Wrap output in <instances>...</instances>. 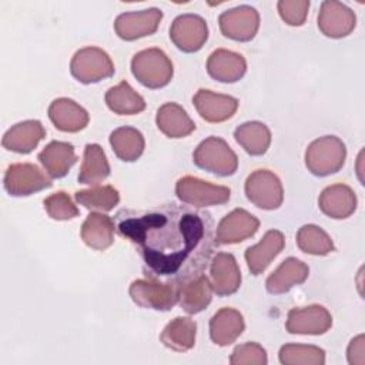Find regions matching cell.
I'll return each mask as SVG.
<instances>
[{
  "label": "cell",
  "instance_id": "cell-1",
  "mask_svg": "<svg viewBox=\"0 0 365 365\" xmlns=\"http://www.w3.org/2000/svg\"><path fill=\"white\" fill-rule=\"evenodd\" d=\"M177 204L117 214V231L130 240L150 271L184 282L211 254V220ZM197 275V274H195Z\"/></svg>",
  "mask_w": 365,
  "mask_h": 365
},
{
  "label": "cell",
  "instance_id": "cell-2",
  "mask_svg": "<svg viewBox=\"0 0 365 365\" xmlns=\"http://www.w3.org/2000/svg\"><path fill=\"white\" fill-rule=\"evenodd\" d=\"M346 158V147L335 135H324L314 140L305 150V165L317 177L338 173Z\"/></svg>",
  "mask_w": 365,
  "mask_h": 365
},
{
  "label": "cell",
  "instance_id": "cell-3",
  "mask_svg": "<svg viewBox=\"0 0 365 365\" xmlns=\"http://www.w3.org/2000/svg\"><path fill=\"white\" fill-rule=\"evenodd\" d=\"M131 73L144 87L161 88L171 81L174 68L171 60L161 48L151 47L134 54Z\"/></svg>",
  "mask_w": 365,
  "mask_h": 365
},
{
  "label": "cell",
  "instance_id": "cell-4",
  "mask_svg": "<svg viewBox=\"0 0 365 365\" xmlns=\"http://www.w3.org/2000/svg\"><path fill=\"white\" fill-rule=\"evenodd\" d=\"M192 161L197 167L221 177L232 175L238 167L237 154L225 140L215 135L202 140L197 145Z\"/></svg>",
  "mask_w": 365,
  "mask_h": 365
},
{
  "label": "cell",
  "instance_id": "cell-5",
  "mask_svg": "<svg viewBox=\"0 0 365 365\" xmlns=\"http://www.w3.org/2000/svg\"><path fill=\"white\" fill-rule=\"evenodd\" d=\"M128 294L138 307L157 311H168L178 302L180 282L135 279L131 282Z\"/></svg>",
  "mask_w": 365,
  "mask_h": 365
},
{
  "label": "cell",
  "instance_id": "cell-6",
  "mask_svg": "<svg viewBox=\"0 0 365 365\" xmlns=\"http://www.w3.org/2000/svg\"><path fill=\"white\" fill-rule=\"evenodd\" d=\"M111 57L98 47H84L74 53L70 61L71 76L83 83L91 84L108 78L114 74Z\"/></svg>",
  "mask_w": 365,
  "mask_h": 365
},
{
  "label": "cell",
  "instance_id": "cell-7",
  "mask_svg": "<svg viewBox=\"0 0 365 365\" xmlns=\"http://www.w3.org/2000/svg\"><path fill=\"white\" fill-rule=\"evenodd\" d=\"M175 194L180 201L195 208H202L225 204L231 197V190L192 175H184L175 182Z\"/></svg>",
  "mask_w": 365,
  "mask_h": 365
},
{
  "label": "cell",
  "instance_id": "cell-8",
  "mask_svg": "<svg viewBox=\"0 0 365 365\" xmlns=\"http://www.w3.org/2000/svg\"><path fill=\"white\" fill-rule=\"evenodd\" d=\"M245 195L258 208L277 210L284 200L281 180L269 170L252 171L245 180Z\"/></svg>",
  "mask_w": 365,
  "mask_h": 365
},
{
  "label": "cell",
  "instance_id": "cell-9",
  "mask_svg": "<svg viewBox=\"0 0 365 365\" xmlns=\"http://www.w3.org/2000/svg\"><path fill=\"white\" fill-rule=\"evenodd\" d=\"M170 38L178 50L184 53H195L208 38V26L198 14H180L171 23Z\"/></svg>",
  "mask_w": 365,
  "mask_h": 365
},
{
  "label": "cell",
  "instance_id": "cell-10",
  "mask_svg": "<svg viewBox=\"0 0 365 365\" xmlns=\"http://www.w3.org/2000/svg\"><path fill=\"white\" fill-rule=\"evenodd\" d=\"M51 185V180L37 165L30 163L11 164L4 174V188L14 197L30 195Z\"/></svg>",
  "mask_w": 365,
  "mask_h": 365
},
{
  "label": "cell",
  "instance_id": "cell-11",
  "mask_svg": "<svg viewBox=\"0 0 365 365\" xmlns=\"http://www.w3.org/2000/svg\"><path fill=\"white\" fill-rule=\"evenodd\" d=\"M221 33L235 41H250L259 27L258 11L247 4L225 10L218 17Z\"/></svg>",
  "mask_w": 365,
  "mask_h": 365
},
{
  "label": "cell",
  "instance_id": "cell-12",
  "mask_svg": "<svg viewBox=\"0 0 365 365\" xmlns=\"http://www.w3.org/2000/svg\"><path fill=\"white\" fill-rule=\"evenodd\" d=\"M161 19L163 11L157 7L138 11H127L117 16L114 21V30L120 38L133 41L154 34L160 26Z\"/></svg>",
  "mask_w": 365,
  "mask_h": 365
},
{
  "label": "cell",
  "instance_id": "cell-13",
  "mask_svg": "<svg viewBox=\"0 0 365 365\" xmlns=\"http://www.w3.org/2000/svg\"><path fill=\"white\" fill-rule=\"evenodd\" d=\"M331 327L332 317L329 311L318 304L289 309L285 322L287 331L298 335H322Z\"/></svg>",
  "mask_w": 365,
  "mask_h": 365
},
{
  "label": "cell",
  "instance_id": "cell-14",
  "mask_svg": "<svg viewBox=\"0 0 365 365\" xmlns=\"http://www.w3.org/2000/svg\"><path fill=\"white\" fill-rule=\"evenodd\" d=\"M356 24L355 13L344 3L335 0L322 1L318 13V29L331 38H342L352 33Z\"/></svg>",
  "mask_w": 365,
  "mask_h": 365
},
{
  "label": "cell",
  "instance_id": "cell-15",
  "mask_svg": "<svg viewBox=\"0 0 365 365\" xmlns=\"http://www.w3.org/2000/svg\"><path fill=\"white\" fill-rule=\"evenodd\" d=\"M259 228V220L242 208L227 214L217 225L214 242L217 245L238 244L252 237Z\"/></svg>",
  "mask_w": 365,
  "mask_h": 365
},
{
  "label": "cell",
  "instance_id": "cell-16",
  "mask_svg": "<svg viewBox=\"0 0 365 365\" xmlns=\"http://www.w3.org/2000/svg\"><path fill=\"white\" fill-rule=\"evenodd\" d=\"M192 104L201 118L208 123L227 121L235 114L238 108V100L235 97L214 93L207 88H200L194 94Z\"/></svg>",
  "mask_w": 365,
  "mask_h": 365
},
{
  "label": "cell",
  "instance_id": "cell-17",
  "mask_svg": "<svg viewBox=\"0 0 365 365\" xmlns=\"http://www.w3.org/2000/svg\"><path fill=\"white\" fill-rule=\"evenodd\" d=\"M210 282L217 295H231L241 285V271L232 254L217 252L210 264Z\"/></svg>",
  "mask_w": 365,
  "mask_h": 365
},
{
  "label": "cell",
  "instance_id": "cell-18",
  "mask_svg": "<svg viewBox=\"0 0 365 365\" xmlns=\"http://www.w3.org/2000/svg\"><path fill=\"white\" fill-rule=\"evenodd\" d=\"M356 195L354 190L345 184H332L322 190L318 198L319 210L335 220H344L356 210Z\"/></svg>",
  "mask_w": 365,
  "mask_h": 365
},
{
  "label": "cell",
  "instance_id": "cell-19",
  "mask_svg": "<svg viewBox=\"0 0 365 365\" xmlns=\"http://www.w3.org/2000/svg\"><path fill=\"white\" fill-rule=\"evenodd\" d=\"M48 118L54 127L64 133H77L87 127L88 113L74 100L60 97L48 106Z\"/></svg>",
  "mask_w": 365,
  "mask_h": 365
},
{
  "label": "cell",
  "instance_id": "cell-20",
  "mask_svg": "<svg viewBox=\"0 0 365 365\" xmlns=\"http://www.w3.org/2000/svg\"><path fill=\"white\" fill-rule=\"evenodd\" d=\"M207 71L220 83H235L245 74L247 61L235 51L217 48L207 60Z\"/></svg>",
  "mask_w": 365,
  "mask_h": 365
},
{
  "label": "cell",
  "instance_id": "cell-21",
  "mask_svg": "<svg viewBox=\"0 0 365 365\" xmlns=\"http://www.w3.org/2000/svg\"><path fill=\"white\" fill-rule=\"evenodd\" d=\"M46 137V130L38 120H26L9 128L1 140V145L19 154L31 153Z\"/></svg>",
  "mask_w": 365,
  "mask_h": 365
},
{
  "label": "cell",
  "instance_id": "cell-22",
  "mask_svg": "<svg viewBox=\"0 0 365 365\" xmlns=\"http://www.w3.org/2000/svg\"><path fill=\"white\" fill-rule=\"evenodd\" d=\"M284 245L285 238L282 232L278 230H269L258 244L247 248L245 261L251 274L259 275L264 272L271 261L282 251Z\"/></svg>",
  "mask_w": 365,
  "mask_h": 365
},
{
  "label": "cell",
  "instance_id": "cell-23",
  "mask_svg": "<svg viewBox=\"0 0 365 365\" xmlns=\"http://www.w3.org/2000/svg\"><path fill=\"white\" fill-rule=\"evenodd\" d=\"M308 274L309 268L305 262L295 257H288L267 278L265 288L269 294H285L292 287L305 282Z\"/></svg>",
  "mask_w": 365,
  "mask_h": 365
},
{
  "label": "cell",
  "instance_id": "cell-24",
  "mask_svg": "<svg viewBox=\"0 0 365 365\" xmlns=\"http://www.w3.org/2000/svg\"><path fill=\"white\" fill-rule=\"evenodd\" d=\"M38 161L53 178H63L76 164L77 155L73 144L67 141H50L40 153Z\"/></svg>",
  "mask_w": 365,
  "mask_h": 365
},
{
  "label": "cell",
  "instance_id": "cell-25",
  "mask_svg": "<svg viewBox=\"0 0 365 365\" xmlns=\"http://www.w3.org/2000/svg\"><path fill=\"white\" fill-rule=\"evenodd\" d=\"M212 298V287L204 274H197L190 279L180 282L178 302L181 308L192 315L208 307Z\"/></svg>",
  "mask_w": 365,
  "mask_h": 365
},
{
  "label": "cell",
  "instance_id": "cell-26",
  "mask_svg": "<svg viewBox=\"0 0 365 365\" xmlns=\"http://www.w3.org/2000/svg\"><path fill=\"white\" fill-rule=\"evenodd\" d=\"M244 328V318L234 308H221L210 319V336L218 346L232 344L242 334Z\"/></svg>",
  "mask_w": 365,
  "mask_h": 365
},
{
  "label": "cell",
  "instance_id": "cell-27",
  "mask_svg": "<svg viewBox=\"0 0 365 365\" xmlns=\"http://www.w3.org/2000/svg\"><path fill=\"white\" fill-rule=\"evenodd\" d=\"M155 124L170 138H182L195 130L194 121L177 103H165L157 110Z\"/></svg>",
  "mask_w": 365,
  "mask_h": 365
},
{
  "label": "cell",
  "instance_id": "cell-28",
  "mask_svg": "<svg viewBox=\"0 0 365 365\" xmlns=\"http://www.w3.org/2000/svg\"><path fill=\"white\" fill-rule=\"evenodd\" d=\"M113 220L100 212H90L81 225V240L93 250L104 251L114 241Z\"/></svg>",
  "mask_w": 365,
  "mask_h": 365
},
{
  "label": "cell",
  "instance_id": "cell-29",
  "mask_svg": "<svg viewBox=\"0 0 365 365\" xmlns=\"http://www.w3.org/2000/svg\"><path fill=\"white\" fill-rule=\"evenodd\" d=\"M195 334V321L188 317H177L165 325L160 335V339L167 348L177 352H185L194 346Z\"/></svg>",
  "mask_w": 365,
  "mask_h": 365
},
{
  "label": "cell",
  "instance_id": "cell-30",
  "mask_svg": "<svg viewBox=\"0 0 365 365\" xmlns=\"http://www.w3.org/2000/svg\"><path fill=\"white\" fill-rule=\"evenodd\" d=\"M107 107L120 115L138 114L145 108L144 98L124 80L106 93Z\"/></svg>",
  "mask_w": 365,
  "mask_h": 365
},
{
  "label": "cell",
  "instance_id": "cell-31",
  "mask_svg": "<svg viewBox=\"0 0 365 365\" xmlns=\"http://www.w3.org/2000/svg\"><path fill=\"white\" fill-rule=\"evenodd\" d=\"M234 138L250 155H262L269 148L271 131L261 121H247L235 128Z\"/></svg>",
  "mask_w": 365,
  "mask_h": 365
},
{
  "label": "cell",
  "instance_id": "cell-32",
  "mask_svg": "<svg viewBox=\"0 0 365 365\" xmlns=\"http://www.w3.org/2000/svg\"><path fill=\"white\" fill-rule=\"evenodd\" d=\"M110 175V164L98 144H87L78 173V182L97 185Z\"/></svg>",
  "mask_w": 365,
  "mask_h": 365
},
{
  "label": "cell",
  "instance_id": "cell-33",
  "mask_svg": "<svg viewBox=\"0 0 365 365\" xmlns=\"http://www.w3.org/2000/svg\"><path fill=\"white\" fill-rule=\"evenodd\" d=\"M110 144L114 154L125 161L133 163L141 157L145 141L143 134L134 127H118L110 134Z\"/></svg>",
  "mask_w": 365,
  "mask_h": 365
},
{
  "label": "cell",
  "instance_id": "cell-34",
  "mask_svg": "<svg viewBox=\"0 0 365 365\" xmlns=\"http://www.w3.org/2000/svg\"><path fill=\"white\" fill-rule=\"evenodd\" d=\"M78 204L88 210L111 211L120 201L118 191L111 185H96L87 190H80L74 194Z\"/></svg>",
  "mask_w": 365,
  "mask_h": 365
},
{
  "label": "cell",
  "instance_id": "cell-35",
  "mask_svg": "<svg viewBox=\"0 0 365 365\" xmlns=\"http://www.w3.org/2000/svg\"><path fill=\"white\" fill-rule=\"evenodd\" d=\"M297 245L301 251L311 255H328L334 251L331 237L318 225H302L297 232Z\"/></svg>",
  "mask_w": 365,
  "mask_h": 365
},
{
  "label": "cell",
  "instance_id": "cell-36",
  "mask_svg": "<svg viewBox=\"0 0 365 365\" xmlns=\"http://www.w3.org/2000/svg\"><path fill=\"white\" fill-rule=\"evenodd\" d=\"M278 358L284 365H324L325 351L315 345L287 344L281 346Z\"/></svg>",
  "mask_w": 365,
  "mask_h": 365
},
{
  "label": "cell",
  "instance_id": "cell-37",
  "mask_svg": "<svg viewBox=\"0 0 365 365\" xmlns=\"http://www.w3.org/2000/svg\"><path fill=\"white\" fill-rule=\"evenodd\" d=\"M43 204L48 217L57 221H67L78 215V208L64 191H57L48 195Z\"/></svg>",
  "mask_w": 365,
  "mask_h": 365
},
{
  "label": "cell",
  "instance_id": "cell-38",
  "mask_svg": "<svg viewBox=\"0 0 365 365\" xmlns=\"http://www.w3.org/2000/svg\"><path fill=\"white\" fill-rule=\"evenodd\" d=\"M267 362V352L257 342H245L235 346L230 358L231 365H265Z\"/></svg>",
  "mask_w": 365,
  "mask_h": 365
},
{
  "label": "cell",
  "instance_id": "cell-39",
  "mask_svg": "<svg viewBox=\"0 0 365 365\" xmlns=\"http://www.w3.org/2000/svg\"><path fill=\"white\" fill-rule=\"evenodd\" d=\"M277 7L281 19L288 26L297 27L305 23V19L309 10V1L308 0H279Z\"/></svg>",
  "mask_w": 365,
  "mask_h": 365
},
{
  "label": "cell",
  "instance_id": "cell-40",
  "mask_svg": "<svg viewBox=\"0 0 365 365\" xmlns=\"http://www.w3.org/2000/svg\"><path fill=\"white\" fill-rule=\"evenodd\" d=\"M365 348H364V335L355 336L348 345V362L352 365H364L365 362Z\"/></svg>",
  "mask_w": 365,
  "mask_h": 365
}]
</instances>
